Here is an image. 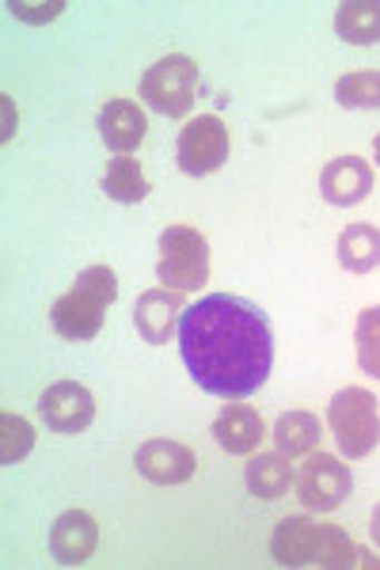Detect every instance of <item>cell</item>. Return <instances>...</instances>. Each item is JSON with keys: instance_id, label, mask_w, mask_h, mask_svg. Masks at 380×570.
Returning <instances> with one entry per match:
<instances>
[{"instance_id": "7", "label": "cell", "mask_w": 380, "mask_h": 570, "mask_svg": "<svg viewBox=\"0 0 380 570\" xmlns=\"http://www.w3.org/2000/svg\"><path fill=\"white\" fill-rule=\"evenodd\" d=\"M228 126L221 122L217 115H198L191 118L179 130V141H175V164H179L183 176L202 179L221 171V164H228Z\"/></svg>"}, {"instance_id": "25", "label": "cell", "mask_w": 380, "mask_h": 570, "mask_svg": "<svg viewBox=\"0 0 380 570\" xmlns=\"http://www.w3.org/2000/svg\"><path fill=\"white\" fill-rule=\"evenodd\" d=\"M0 104H4V134H0V137H4V141H12V122H16V118H12V99H0Z\"/></svg>"}, {"instance_id": "4", "label": "cell", "mask_w": 380, "mask_h": 570, "mask_svg": "<svg viewBox=\"0 0 380 570\" xmlns=\"http://www.w3.org/2000/svg\"><path fill=\"white\" fill-rule=\"evenodd\" d=\"M328 430L347 461H361L380 445V407L369 389H342L328 403Z\"/></svg>"}, {"instance_id": "18", "label": "cell", "mask_w": 380, "mask_h": 570, "mask_svg": "<svg viewBox=\"0 0 380 570\" xmlns=\"http://www.w3.org/2000/svg\"><path fill=\"white\" fill-rule=\"evenodd\" d=\"M320 434H323V426L312 411H285V415L274 422V445H277V453L290 456V461L293 456L316 453Z\"/></svg>"}, {"instance_id": "16", "label": "cell", "mask_w": 380, "mask_h": 570, "mask_svg": "<svg viewBox=\"0 0 380 570\" xmlns=\"http://www.w3.org/2000/svg\"><path fill=\"white\" fill-rule=\"evenodd\" d=\"M244 483H247V491H252L255 499L277 502V499H285V494H290V487H296V472H293L290 456L259 453L244 468Z\"/></svg>"}, {"instance_id": "12", "label": "cell", "mask_w": 380, "mask_h": 570, "mask_svg": "<svg viewBox=\"0 0 380 570\" xmlns=\"http://www.w3.org/2000/svg\"><path fill=\"white\" fill-rule=\"evenodd\" d=\"M99 548V525L88 510H65L50 529V551L61 567H85Z\"/></svg>"}, {"instance_id": "11", "label": "cell", "mask_w": 380, "mask_h": 570, "mask_svg": "<svg viewBox=\"0 0 380 570\" xmlns=\"http://www.w3.org/2000/svg\"><path fill=\"white\" fill-rule=\"evenodd\" d=\"M137 472L156 487H175V483H187L198 472V456L187 445H179V441L156 438L137 449Z\"/></svg>"}, {"instance_id": "23", "label": "cell", "mask_w": 380, "mask_h": 570, "mask_svg": "<svg viewBox=\"0 0 380 570\" xmlns=\"http://www.w3.org/2000/svg\"><path fill=\"white\" fill-rule=\"evenodd\" d=\"M31 449H35V426L23 415L4 411V415H0V461L20 464Z\"/></svg>"}, {"instance_id": "1", "label": "cell", "mask_w": 380, "mask_h": 570, "mask_svg": "<svg viewBox=\"0 0 380 570\" xmlns=\"http://www.w3.org/2000/svg\"><path fill=\"white\" fill-rule=\"evenodd\" d=\"M179 354L191 381L217 400H247L274 370L266 312L236 293H210L179 320Z\"/></svg>"}, {"instance_id": "15", "label": "cell", "mask_w": 380, "mask_h": 570, "mask_svg": "<svg viewBox=\"0 0 380 570\" xmlns=\"http://www.w3.org/2000/svg\"><path fill=\"white\" fill-rule=\"evenodd\" d=\"M148 134V118L134 99H110L99 110V137H104L107 149H115L118 156H129Z\"/></svg>"}, {"instance_id": "5", "label": "cell", "mask_w": 380, "mask_h": 570, "mask_svg": "<svg viewBox=\"0 0 380 570\" xmlns=\"http://www.w3.org/2000/svg\"><path fill=\"white\" fill-rule=\"evenodd\" d=\"M156 278L164 289H202L210 282V240L191 225H168L160 233V263Z\"/></svg>"}, {"instance_id": "10", "label": "cell", "mask_w": 380, "mask_h": 570, "mask_svg": "<svg viewBox=\"0 0 380 570\" xmlns=\"http://www.w3.org/2000/svg\"><path fill=\"white\" fill-rule=\"evenodd\" d=\"M187 312L179 289H148L134 305V327L148 346H164L168 338H179V320Z\"/></svg>"}, {"instance_id": "26", "label": "cell", "mask_w": 380, "mask_h": 570, "mask_svg": "<svg viewBox=\"0 0 380 570\" xmlns=\"http://www.w3.org/2000/svg\"><path fill=\"white\" fill-rule=\"evenodd\" d=\"M369 532H373V540H377V544H380V502H377L373 518H369Z\"/></svg>"}, {"instance_id": "19", "label": "cell", "mask_w": 380, "mask_h": 570, "mask_svg": "<svg viewBox=\"0 0 380 570\" xmlns=\"http://www.w3.org/2000/svg\"><path fill=\"white\" fill-rule=\"evenodd\" d=\"M335 35L350 46L380 42V0H347V4H339Z\"/></svg>"}, {"instance_id": "27", "label": "cell", "mask_w": 380, "mask_h": 570, "mask_svg": "<svg viewBox=\"0 0 380 570\" xmlns=\"http://www.w3.org/2000/svg\"><path fill=\"white\" fill-rule=\"evenodd\" d=\"M373 156H377V164H380V137H377V141H373Z\"/></svg>"}, {"instance_id": "13", "label": "cell", "mask_w": 380, "mask_h": 570, "mask_svg": "<svg viewBox=\"0 0 380 570\" xmlns=\"http://www.w3.org/2000/svg\"><path fill=\"white\" fill-rule=\"evenodd\" d=\"M320 195L339 209H350L373 195V168L361 156H335L320 176Z\"/></svg>"}, {"instance_id": "17", "label": "cell", "mask_w": 380, "mask_h": 570, "mask_svg": "<svg viewBox=\"0 0 380 570\" xmlns=\"http://www.w3.org/2000/svg\"><path fill=\"white\" fill-rule=\"evenodd\" d=\"M342 271L350 274H369L380 266V228L369 225V220H358V225H347L339 236L335 247Z\"/></svg>"}, {"instance_id": "24", "label": "cell", "mask_w": 380, "mask_h": 570, "mask_svg": "<svg viewBox=\"0 0 380 570\" xmlns=\"http://www.w3.org/2000/svg\"><path fill=\"white\" fill-rule=\"evenodd\" d=\"M61 8L65 4H16V0H12V4H8V12H12L16 16V20H27V23H50V20H58V12H61Z\"/></svg>"}, {"instance_id": "14", "label": "cell", "mask_w": 380, "mask_h": 570, "mask_svg": "<svg viewBox=\"0 0 380 570\" xmlns=\"http://www.w3.org/2000/svg\"><path fill=\"white\" fill-rule=\"evenodd\" d=\"M213 441H217L225 453L233 456H252L259 449V441L266 438V422L255 407H244L240 400H233V407H225L210 426Z\"/></svg>"}, {"instance_id": "21", "label": "cell", "mask_w": 380, "mask_h": 570, "mask_svg": "<svg viewBox=\"0 0 380 570\" xmlns=\"http://www.w3.org/2000/svg\"><path fill=\"white\" fill-rule=\"evenodd\" d=\"M335 104L347 110H380V69H354L339 77Z\"/></svg>"}, {"instance_id": "3", "label": "cell", "mask_w": 380, "mask_h": 570, "mask_svg": "<svg viewBox=\"0 0 380 570\" xmlns=\"http://www.w3.org/2000/svg\"><path fill=\"white\" fill-rule=\"evenodd\" d=\"M118 301V274L110 266H88L65 297L53 301L50 324L69 343H91L104 331L107 308Z\"/></svg>"}, {"instance_id": "2", "label": "cell", "mask_w": 380, "mask_h": 570, "mask_svg": "<svg viewBox=\"0 0 380 570\" xmlns=\"http://www.w3.org/2000/svg\"><path fill=\"white\" fill-rule=\"evenodd\" d=\"M271 556L277 567H328L350 570L361 563V548L339 525H320L312 518L277 521L271 537Z\"/></svg>"}, {"instance_id": "8", "label": "cell", "mask_w": 380, "mask_h": 570, "mask_svg": "<svg viewBox=\"0 0 380 570\" xmlns=\"http://www.w3.org/2000/svg\"><path fill=\"white\" fill-rule=\"evenodd\" d=\"M354 491V475L342 464V456L331 453H309V461L296 472V494H301L304 510L312 513H331Z\"/></svg>"}, {"instance_id": "20", "label": "cell", "mask_w": 380, "mask_h": 570, "mask_svg": "<svg viewBox=\"0 0 380 570\" xmlns=\"http://www.w3.org/2000/svg\"><path fill=\"white\" fill-rule=\"evenodd\" d=\"M148 179L142 171V164L134 160V156H115V160L107 164V176H104V195L115 198L118 206H137V202L148 198Z\"/></svg>"}, {"instance_id": "9", "label": "cell", "mask_w": 380, "mask_h": 570, "mask_svg": "<svg viewBox=\"0 0 380 570\" xmlns=\"http://www.w3.org/2000/svg\"><path fill=\"white\" fill-rule=\"evenodd\" d=\"M39 415L53 434H80L96 422V395L80 381H58L42 392Z\"/></svg>"}, {"instance_id": "6", "label": "cell", "mask_w": 380, "mask_h": 570, "mask_svg": "<svg viewBox=\"0 0 380 570\" xmlns=\"http://www.w3.org/2000/svg\"><path fill=\"white\" fill-rule=\"evenodd\" d=\"M194 99H198V66L187 53H168L156 66H148L142 77V104H148L164 118L191 115Z\"/></svg>"}, {"instance_id": "22", "label": "cell", "mask_w": 380, "mask_h": 570, "mask_svg": "<svg viewBox=\"0 0 380 570\" xmlns=\"http://www.w3.org/2000/svg\"><path fill=\"white\" fill-rule=\"evenodd\" d=\"M354 346H358L361 373H369L373 381H380V305L361 308L358 327H354Z\"/></svg>"}]
</instances>
